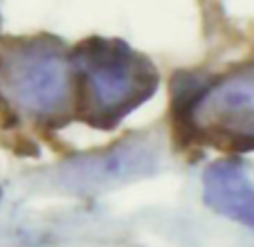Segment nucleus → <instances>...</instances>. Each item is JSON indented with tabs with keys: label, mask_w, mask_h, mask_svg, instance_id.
I'll list each match as a JSON object with an SVG mask.
<instances>
[{
	"label": "nucleus",
	"mask_w": 254,
	"mask_h": 247,
	"mask_svg": "<svg viewBox=\"0 0 254 247\" xmlns=\"http://www.w3.org/2000/svg\"><path fill=\"white\" fill-rule=\"evenodd\" d=\"M74 76L81 79L83 117L111 128L155 92L153 65L120 41H88L72 54Z\"/></svg>",
	"instance_id": "f257e3e1"
},
{
	"label": "nucleus",
	"mask_w": 254,
	"mask_h": 247,
	"mask_svg": "<svg viewBox=\"0 0 254 247\" xmlns=\"http://www.w3.org/2000/svg\"><path fill=\"white\" fill-rule=\"evenodd\" d=\"M2 95L34 117L65 115L74 97L72 57L54 41H20L0 50Z\"/></svg>",
	"instance_id": "f03ea898"
},
{
	"label": "nucleus",
	"mask_w": 254,
	"mask_h": 247,
	"mask_svg": "<svg viewBox=\"0 0 254 247\" xmlns=\"http://www.w3.org/2000/svg\"><path fill=\"white\" fill-rule=\"evenodd\" d=\"M185 124L202 142L254 148V63L196 92L185 108Z\"/></svg>",
	"instance_id": "7ed1b4c3"
},
{
	"label": "nucleus",
	"mask_w": 254,
	"mask_h": 247,
	"mask_svg": "<svg viewBox=\"0 0 254 247\" xmlns=\"http://www.w3.org/2000/svg\"><path fill=\"white\" fill-rule=\"evenodd\" d=\"M205 200L214 211L254 229V186L241 167L214 164L205 173Z\"/></svg>",
	"instance_id": "20e7f679"
},
{
	"label": "nucleus",
	"mask_w": 254,
	"mask_h": 247,
	"mask_svg": "<svg viewBox=\"0 0 254 247\" xmlns=\"http://www.w3.org/2000/svg\"><path fill=\"white\" fill-rule=\"evenodd\" d=\"M151 167V151L146 146L126 144L124 148L106 153V155L92 157V160L79 164L72 171V185H83L92 189V185H111L115 180H126L133 173H144Z\"/></svg>",
	"instance_id": "39448f33"
}]
</instances>
